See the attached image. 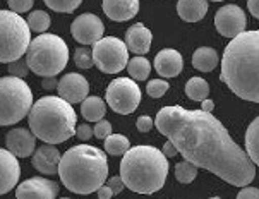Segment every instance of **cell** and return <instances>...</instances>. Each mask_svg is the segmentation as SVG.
Here are the masks:
<instances>
[{"instance_id":"6da1fadb","label":"cell","mask_w":259,"mask_h":199,"mask_svg":"<svg viewBox=\"0 0 259 199\" xmlns=\"http://www.w3.org/2000/svg\"><path fill=\"white\" fill-rule=\"evenodd\" d=\"M155 126L177 146L184 160L211 172L225 182L244 187L256 177V163L211 112L187 110L179 105L163 107L156 115Z\"/></svg>"},{"instance_id":"7a4b0ae2","label":"cell","mask_w":259,"mask_h":199,"mask_svg":"<svg viewBox=\"0 0 259 199\" xmlns=\"http://www.w3.org/2000/svg\"><path fill=\"white\" fill-rule=\"evenodd\" d=\"M220 79L234 95L259 103V29L232 38L222 59Z\"/></svg>"},{"instance_id":"3957f363","label":"cell","mask_w":259,"mask_h":199,"mask_svg":"<svg viewBox=\"0 0 259 199\" xmlns=\"http://www.w3.org/2000/svg\"><path fill=\"white\" fill-rule=\"evenodd\" d=\"M59 175L71 192L91 194L98 191L108 177L107 154L90 144L74 146L60 158Z\"/></svg>"},{"instance_id":"277c9868","label":"cell","mask_w":259,"mask_h":199,"mask_svg":"<svg viewBox=\"0 0 259 199\" xmlns=\"http://www.w3.org/2000/svg\"><path fill=\"white\" fill-rule=\"evenodd\" d=\"M168 175V158L155 146L129 148L120 162V177L125 187L138 194H153L165 185Z\"/></svg>"},{"instance_id":"5b68a950","label":"cell","mask_w":259,"mask_h":199,"mask_svg":"<svg viewBox=\"0 0 259 199\" xmlns=\"http://www.w3.org/2000/svg\"><path fill=\"white\" fill-rule=\"evenodd\" d=\"M33 134L43 143L59 144L72 138L76 132L77 115L72 103L62 96H43L33 103L28 113Z\"/></svg>"},{"instance_id":"8992f818","label":"cell","mask_w":259,"mask_h":199,"mask_svg":"<svg viewBox=\"0 0 259 199\" xmlns=\"http://www.w3.org/2000/svg\"><path fill=\"white\" fill-rule=\"evenodd\" d=\"M69 60L67 43L57 34H39L29 43L26 62L34 74L41 77L57 76Z\"/></svg>"},{"instance_id":"52a82bcc","label":"cell","mask_w":259,"mask_h":199,"mask_svg":"<svg viewBox=\"0 0 259 199\" xmlns=\"http://www.w3.org/2000/svg\"><path fill=\"white\" fill-rule=\"evenodd\" d=\"M33 107V91L23 77H0V126L23 121Z\"/></svg>"},{"instance_id":"ba28073f","label":"cell","mask_w":259,"mask_h":199,"mask_svg":"<svg viewBox=\"0 0 259 199\" xmlns=\"http://www.w3.org/2000/svg\"><path fill=\"white\" fill-rule=\"evenodd\" d=\"M29 24L14 11H0V62L21 59L29 48Z\"/></svg>"},{"instance_id":"9c48e42d","label":"cell","mask_w":259,"mask_h":199,"mask_svg":"<svg viewBox=\"0 0 259 199\" xmlns=\"http://www.w3.org/2000/svg\"><path fill=\"white\" fill-rule=\"evenodd\" d=\"M95 65L105 74H117L129 64V47L122 39L105 36L93 45Z\"/></svg>"},{"instance_id":"30bf717a","label":"cell","mask_w":259,"mask_h":199,"mask_svg":"<svg viewBox=\"0 0 259 199\" xmlns=\"http://www.w3.org/2000/svg\"><path fill=\"white\" fill-rule=\"evenodd\" d=\"M107 103L113 112L120 115L133 113L141 103V90L136 85V79L117 77L107 88Z\"/></svg>"},{"instance_id":"8fae6325","label":"cell","mask_w":259,"mask_h":199,"mask_svg":"<svg viewBox=\"0 0 259 199\" xmlns=\"http://www.w3.org/2000/svg\"><path fill=\"white\" fill-rule=\"evenodd\" d=\"M214 26L222 36L235 38L237 34L245 31L247 17H245L242 9L237 7L235 4H230V6L218 9L217 16H214Z\"/></svg>"},{"instance_id":"7c38bea8","label":"cell","mask_w":259,"mask_h":199,"mask_svg":"<svg viewBox=\"0 0 259 199\" xmlns=\"http://www.w3.org/2000/svg\"><path fill=\"white\" fill-rule=\"evenodd\" d=\"M71 33L74 39L81 43V45H95L98 39L103 38L105 26L98 16L86 12V14H81L74 19Z\"/></svg>"},{"instance_id":"4fadbf2b","label":"cell","mask_w":259,"mask_h":199,"mask_svg":"<svg viewBox=\"0 0 259 199\" xmlns=\"http://www.w3.org/2000/svg\"><path fill=\"white\" fill-rule=\"evenodd\" d=\"M59 194V185L54 180H47L43 177H33L24 182H21L16 189V197L29 199V197H41V199H54Z\"/></svg>"},{"instance_id":"5bb4252c","label":"cell","mask_w":259,"mask_h":199,"mask_svg":"<svg viewBox=\"0 0 259 199\" xmlns=\"http://www.w3.org/2000/svg\"><path fill=\"white\" fill-rule=\"evenodd\" d=\"M57 91H59V96H62L69 103H81L88 96L90 85H88V79L84 76L71 72L60 77Z\"/></svg>"},{"instance_id":"9a60e30c","label":"cell","mask_w":259,"mask_h":199,"mask_svg":"<svg viewBox=\"0 0 259 199\" xmlns=\"http://www.w3.org/2000/svg\"><path fill=\"white\" fill-rule=\"evenodd\" d=\"M21 167L12 151L0 148V194H7L19 182Z\"/></svg>"},{"instance_id":"2e32d148","label":"cell","mask_w":259,"mask_h":199,"mask_svg":"<svg viewBox=\"0 0 259 199\" xmlns=\"http://www.w3.org/2000/svg\"><path fill=\"white\" fill-rule=\"evenodd\" d=\"M7 149L12 151L17 158H28L31 156L36 146V136L33 131L28 129H12L6 136Z\"/></svg>"},{"instance_id":"e0dca14e","label":"cell","mask_w":259,"mask_h":199,"mask_svg":"<svg viewBox=\"0 0 259 199\" xmlns=\"http://www.w3.org/2000/svg\"><path fill=\"white\" fill-rule=\"evenodd\" d=\"M60 151L54 144L45 143L41 148H38L33 154V167L39 174L54 175L59 174V163H60Z\"/></svg>"},{"instance_id":"ac0fdd59","label":"cell","mask_w":259,"mask_h":199,"mask_svg":"<svg viewBox=\"0 0 259 199\" xmlns=\"http://www.w3.org/2000/svg\"><path fill=\"white\" fill-rule=\"evenodd\" d=\"M184 60L182 55L174 48H165L155 57V69L161 77H177L182 72Z\"/></svg>"},{"instance_id":"d6986e66","label":"cell","mask_w":259,"mask_h":199,"mask_svg":"<svg viewBox=\"0 0 259 199\" xmlns=\"http://www.w3.org/2000/svg\"><path fill=\"white\" fill-rule=\"evenodd\" d=\"M139 0H103V12L115 23H124L138 14Z\"/></svg>"},{"instance_id":"ffe728a7","label":"cell","mask_w":259,"mask_h":199,"mask_svg":"<svg viewBox=\"0 0 259 199\" xmlns=\"http://www.w3.org/2000/svg\"><path fill=\"white\" fill-rule=\"evenodd\" d=\"M151 39L153 34L146 26H143L141 23L131 26L125 33V45L129 47V50L136 55H144L149 52L151 47Z\"/></svg>"},{"instance_id":"44dd1931","label":"cell","mask_w":259,"mask_h":199,"mask_svg":"<svg viewBox=\"0 0 259 199\" xmlns=\"http://www.w3.org/2000/svg\"><path fill=\"white\" fill-rule=\"evenodd\" d=\"M206 12H208L206 0H179L177 2V14L187 23H197L206 16Z\"/></svg>"},{"instance_id":"7402d4cb","label":"cell","mask_w":259,"mask_h":199,"mask_svg":"<svg viewBox=\"0 0 259 199\" xmlns=\"http://www.w3.org/2000/svg\"><path fill=\"white\" fill-rule=\"evenodd\" d=\"M107 112V101L98 96H86L81 101V113L88 122H98L105 117Z\"/></svg>"},{"instance_id":"603a6c76","label":"cell","mask_w":259,"mask_h":199,"mask_svg":"<svg viewBox=\"0 0 259 199\" xmlns=\"http://www.w3.org/2000/svg\"><path fill=\"white\" fill-rule=\"evenodd\" d=\"M192 65L201 72H209L218 65V54L211 47H201L192 54Z\"/></svg>"},{"instance_id":"cb8c5ba5","label":"cell","mask_w":259,"mask_h":199,"mask_svg":"<svg viewBox=\"0 0 259 199\" xmlns=\"http://www.w3.org/2000/svg\"><path fill=\"white\" fill-rule=\"evenodd\" d=\"M245 151L249 158L259 167V117H256L245 132Z\"/></svg>"},{"instance_id":"d4e9b609","label":"cell","mask_w":259,"mask_h":199,"mask_svg":"<svg viewBox=\"0 0 259 199\" xmlns=\"http://www.w3.org/2000/svg\"><path fill=\"white\" fill-rule=\"evenodd\" d=\"M127 70H129V76L136 79V81H146L149 72H151V64H149V60H146L144 57L138 55L129 60Z\"/></svg>"},{"instance_id":"484cf974","label":"cell","mask_w":259,"mask_h":199,"mask_svg":"<svg viewBox=\"0 0 259 199\" xmlns=\"http://www.w3.org/2000/svg\"><path fill=\"white\" fill-rule=\"evenodd\" d=\"M186 95L194 101H203L209 95V85L203 77H192L186 85Z\"/></svg>"},{"instance_id":"4316f807","label":"cell","mask_w":259,"mask_h":199,"mask_svg":"<svg viewBox=\"0 0 259 199\" xmlns=\"http://www.w3.org/2000/svg\"><path fill=\"white\" fill-rule=\"evenodd\" d=\"M131 148V143L122 134H110L105 139V151L112 156H124L127 149Z\"/></svg>"},{"instance_id":"83f0119b","label":"cell","mask_w":259,"mask_h":199,"mask_svg":"<svg viewBox=\"0 0 259 199\" xmlns=\"http://www.w3.org/2000/svg\"><path fill=\"white\" fill-rule=\"evenodd\" d=\"M197 170H199L197 165H194V163L189 160H184L175 165V177H177V180L181 184H191L196 179Z\"/></svg>"},{"instance_id":"f1b7e54d","label":"cell","mask_w":259,"mask_h":199,"mask_svg":"<svg viewBox=\"0 0 259 199\" xmlns=\"http://www.w3.org/2000/svg\"><path fill=\"white\" fill-rule=\"evenodd\" d=\"M29 29L36 31V33H47V29L50 28V16L43 11H33L28 17Z\"/></svg>"},{"instance_id":"f546056e","label":"cell","mask_w":259,"mask_h":199,"mask_svg":"<svg viewBox=\"0 0 259 199\" xmlns=\"http://www.w3.org/2000/svg\"><path fill=\"white\" fill-rule=\"evenodd\" d=\"M74 62L79 69H90L95 65L93 60V48H88V47H79L74 52Z\"/></svg>"},{"instance_id":"4dcf8cb0","label":"cell","mask_w":259,"mask_h":199,"mask_svg":"<svg viewBox=\"0 0 259 199\" xmlns=\"http://www.w3.org/2000/svg\"><path fill=\"white\" fill-rule=\"evenodd\" d=\"M47 4V7H50L55 12H74L81 6L82 0H43Z\"/></svg>"},{"instance_id":"1f68e13d","label":"cell","mask_w":259,"mask_h":199,"mask_svg":"<svg viewBox=\"0 0 259 199\" xmlns=\"http://www.w3.org/2000/svg\"><path fill=\"white\" fill-rule=\"evenodd\" d=\"M166 91H168V83L165 79H153L146 86V93L151 98H161Z\"/></svg>"},{"instance_id":"d6a6232c","label":"cell","mask_w":259,"mask_h":199,"mask_svg":"<svg viewBox=\"0 0 259 199\" xmlns=\"http://www.w3.org/2000/svg\"><path fill=\"white\" fill-rule=\"evenodd\" d=\"M29 70H31V69H29V65H28V62H26V60L17 59V60L9 62V72H11V76L24 77V76H28Z\"/></svg>"},{"instance_id":"836d02e7","label":"cell","mask_w":259,"mask_h":199,"mask_svg":"<svg viewBox=\"0 0 259 199\" xmlns=\"http://www.w3.org/2000/svg\"><path fill=\"white\" fill-rule=\"evenodd\" d=\"M93 132H95V136L98 139H107L108 136L112 134V124L108 121H105V118H102V121L96 122Z\"/></svg>"},{"instance_id":"e575fe53","label":"cell","mask_w":259,"mask_h":199,"mask_svg":"<svg viewBox=\"0 0 259 199\" xmlns=\"http://www.w3.org/2000/svg\"><path fill=\"white\" fill-rule=\"evenodd\" d=\"M34 0H9V7H11V11L17 12V14H24V12H28L29 9L33 7Z\"/></svg>"},{"instance_id":"d590c367","label":"cell","mask_w":259,"mask_h":199,"mask_svg":"<svg viewBox=\"0 0 259 199\" xmlns=\"http://www.w3.org/2000/svg\"><path fill=\"white\" fill-rule=\"evenodd\" d=\"M136 126H138V131L149 132L153 127H155V121H153L149 115H141V117L138 118V122H136Z\"/></svg>"},{"instance_id":"8d00e7d4","label":"cell","mask_w":259,"mask_h":199,"mask_svg":"<svg viewBox=\"0 0 259 199\" xmlns=\"http://www.w3.org/2000/svg\"><path fill=\"white\" fill-rule=\"evenodd\" d=\"M76 136H77V139L88 141L91 136H95V132L90 126H88V124H81V126H77V129H76Z\"/></svg>"},{"instance_id":"74e56055","label":"cell","mask_w":259,"mask_h":199,"mask_svg":"<svg viewBox=\"0 0 259 199\" xmlns=\"http://www.w3.org/2000/svg\"><path fill=\"white\" fill-rule=\"evenodd\" d=\"M107 185H110L113 194H118V192H122L125 189V182H124V179H122V177H112V179H108Z\"/></svg>"},{"instance_id":"f35d334b","label":"cell","mask_w":259,"mask_h":199,"mask_svg":"<svg viewBox=\"0 0 259 199\" xmlns=\"http://www.w3.org/2000/svg\"><path fill=\"white\" fill-rule=\"evenodd\" d=\"M237 197H239V199H247V197H256V199H259V189L249 187V185H244L242 191L237 194Z\"/></svg>"},{"instance_id":"ab89813d","label":"cell","mask_w":259,"mask_h":199,"mask_svg":"<svg viewBox=\"0 0 259 199\" xmlns=\"http://www.w3.org/2000/svg\"><path fill=\"white\" fill-rule=\"evenodd\" d=\"M161 151H163V154H165L166 158H174V156H177V154L181 153L177 146H175L170 139L163 144V149H161Z\"/></svg>"},{"instance_id":"60d3db41","label":"cell","mask_w":259,"mask_h":199,"mask_svg":"<svg viewBox=\"0 0 259 199\" xmlns=\"http://www.w3.org/2000/svg\"><path fill=\"white\" fill-rule=\"evenodd\" d=\"M96 192H98V197L100 199H108V197L113 196V191L110 189V185H102V187H100Z\"/></svg>"},{"instance_id":"b9f144b4","label":"cell","mask_w":259,"mask_h":199,"mask_svg":"<svg viewBox=\"0 0 259 199\" xmlns=\"http://www.w3.org/2000/svg\"><path fill=\"white\" fill-rule=\"evenodd\" d=\"M57 86H59V81L55 79V76L43 79V88H45V90H57Z\"/></svg>"},{"instance_id":"7bdbcfd3","label":"cell","mask_w":259,"mask_h":199,"mask_svg":"<svg viewBox=\"0 0 259 199\" xmlns=\"http://www.w3.org/2000/svg\"><path fill=\"white\" fill-rule=\"evenodd\" d=\"M247 9L254 17L259 19V0H247Z\"/></svg>"},{"instance_id":"ee69618b","label":"cell","mask_w":259,"mask_h":199,"mask_svg":"<svg viewBox=\"0 0 259 199\" xmlns=\"http://www.w3.org/2000/svg\"><path fill=\"white\" fill-rule=\"evenodd\" d=\"M213 107H214V103H213V100H203V110H206V112H213Z\"/></svg>"},{"instance_id":"f6af8a7d","label":"cell","mask_w":259,"mask_h":199,"mask_svg":"<svg viewBox=\"0 0 259 199\" xmlns=\"http://www.w3.org/2000/svg\"><path fill=\"white\" fill-rule=\"evenodd\" d=\"M211 2H223V0H211Z\"/></svg>"}]
</instances>
